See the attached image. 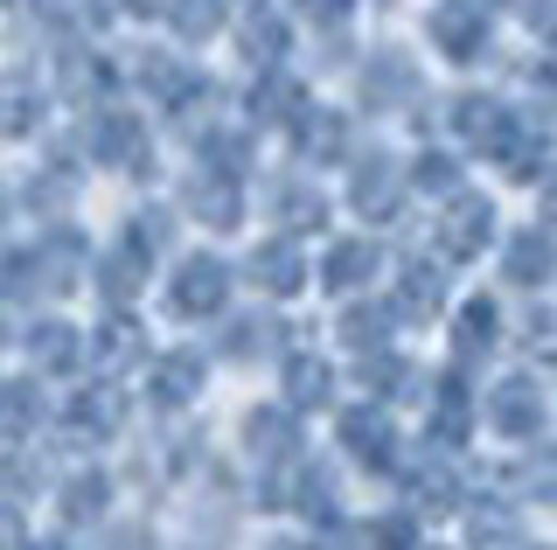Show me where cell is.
I'll return each instance as SVG.
<instances>
[{
  "label": "cell",
  "instance_id": "1",
  "mask_svg": "<svg viewBox=\"0 0 557 550\" xmlns=\"http://www.w3.org/2000/svg\"><path fill=\"white\" fill-rule=\"evenodd\" d=\"M425 28H432V42H440L453 63H474L481 49H487V14H481V0H440Z\"/></svg>",
  "mask_w": 557,
  "mask_h": 550
},
{
  "label": "cell",
  "instance_id": "2",
  "mask_svg": "<svg viewBox=\"0 0 557 550\" xmlns=\"http://www.w3.org/2000/svg\"><path fill=\"white\" fill-rule=\"evenodd\" d=\"M42 118V91L28 77H0V133H35Z\"/></svg>",
  "mask_w": 557,
  "mask_h": 550
},
{
  "label": "cell",
  "instance_id": "3",
  "mask_svg": "<svg viewBox=\"0 0 557 550\" xmlns=\"http://www.w3.org/2000/svg\"><path fill=\"white\" fill-rule=\"evenodd\" d=\"M453 118H460L467 140H487V147H495L502 133H509V112H502L495 98H460V112H453Z\"/></svg>",
  "mask_w": 557,
  "mask_h": 550
},
{
  "label": "cell",
  "instance_id": "4",
  "mask_svg": "<svg viewBox=\"0 0 557 550\" xmlns=\"http://www.w3.org/2000/svg\"><path fill=\"white\" fill-rule=\"evenodd\" d=\"M98 147L112 153L119 167H133V153H139V118H133V112H104V126H98Z\"/></svg>",
  "mask_w": 557,
  "mask_h": 550
},
{
  "label": "cell",
  "instance_id": "5",
  "mask_svg": "<svg viewBox=\"0 0 557 550\" xmlns=\"http://www.w3.org/2000/svg\"><path fill=\"white\" fill-rule=\"evenodd\" d=\"M278 49H286L278 14H251V22H244V57H251V63H278Z\"/></svg>",
  "mask_w": 557,
  "mask_h": 550
},
{
  "label": "cell",
  "instance_id": "6",
  "mask_svg": "<svg viewBox=\"0 0 557 550\" xmlns=\"http://www.w3.org/2000/svg\"><path fill=\"white\" fill-rule=\"evenodd\" d=\"M174 28H182V36L188 42H196V36H216V28H223V8H216V0H174Z\"/></svg>",
  "mask_w": 557,
  "mask_h": 550
},
{
  "label": "cell",
  "instance_id": "7",
  "mask_svg": "<svg viewBox=\"0 0 557 550\" xmlns=\"http://www.w3.org/2000/svg\"><path fill=\"white\" fill-rule=\"evenodd\" d=\"M300 14H307V22H321V28H342L348 14H356V0H300Z\"/></svg>",
  "mask_w": 557,
  "mask_h": 550
},
{
  "label": "cell",
  "instance_id": "8",
  "mask_svg": "<svg viewBox=\"0 0 557 550\" xmlns=\"http://www.w3.org/2000/svg\"><path fill=\"white\" fill-rule=\"evenodd\" d=\"M126 8H133V14H168L174 0H126Z\"/></svg>",
  "mask_w": 557,
  "mask_h": 550
},
{
  "label": "cell",
  "instance_id": "9",
  "mask_svg": "<svg viewBox=\"0 0 557 550\" xmlns=\"http://www.w3.org/2000/svg\"><path fill=\"white\" fill-rule=\"evenodd\" d=\"M516 8H522V14H536V8H544V0H516Z\"/></svg>",
  "mask_w": 557,
  "mask_h": 550
}]
</instances>
